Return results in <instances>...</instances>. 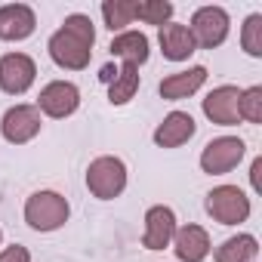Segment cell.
<instances>
[{
	"label": "cell",
	"instance_id": "2",
	"mask_svg": "<svg viewBox=\"0 0 262 262\" xmlns=\"http://www.w3.org/2000/svg\"><path fill=\"white\" fill-rule=\"evenodd\" d=\"M68 198H62L59 191H34L25 201V222L34 231H56L68 222Z\"/></svg>",
	"mask_w": 262,
	"mask_h": 262
},
{
	"label": "cell",
	"instance_id": "15",
	"mask_svg": "<svg viewBox=\"0 0 262 262\" xmlns=\"http://www.w3.org/2000/svg\"><path fill=\"white\" fill-rule=\"evenodd\" d=\"M158 43H161L164 59H170V62H188V59L198 53L188 25H179V22L161 25V28H158Z\"/></svg>",
	"mask_w": 262,
	"mask_h": 262
},
{
	"label": "cell",
	"instance_id": "1",
	"mask_svg": "<svg viewBox=\"0 0 262 262\" xmlns=\"http://www.w3.org/2000/svg\"><path fill=\"white\" fill-rule=\"evenodd\" d=\"M93 47H96V25L83 13H71L47 43L50 59L65 71H83L93 59Z\"/></svg>",
	"mask_w": 262,
	"mask_h": 262
},
{
	"label": "cell",
	"instance_id": "20",
	"mask_svg": "<svg viewBox=\"0 0 262 262\" xmlns=\"http://www.w3.org/2000/svg\"><path fill=\"white\" fill-rule=\"evenodd\" d=\"M102 19L111 34L126 31V25L136 22V0H105L102 4Z\"/></svg>",
	"mask_w": 262,
	"mask_h": 262
},
{
	"label": "cell",
	"instance_id": "26",
	"mask_svg": "<svg viewBox=\"0 0 262 262\" xmlns=\"http://www.w3.org/2000/svg\"><path fill=\"white\" fill-rule=\"evenodd\" d=\"M114 74H117V68H114V65H105V68L99 71V80H102V83H111Z\"/></svg>",
	"mask_w": 262,
	"mask_h": 262
},
{
	"label": "cell",
	"instance_id": "11",
	"mask_svg": "<svg viewBox=\"0 0 262 262\" xmlns=\"http://www.w3.org/2000/svg\"><path fill=\"white\" fill-rule=\"evenodd\" d=\"M176 213L164 204H155L148 207L145 213V231H142V247L145 250H167L173 244V234H176Z\"/></svg>",
	"mask_w": 262,
	"mask_h": 262
},
{
	"label": "cell",
	"instance_id": "22",
	"mask_svg": "<svg viewBox=\"0 0 262 262\" xmlns=\"http://www.w3.org/2000/svg\"><path fill=\"white\" fill-rule=\"evenodd\" d=\"M136 19L161 28L173 19V4H167V0H142V4H136Z\"/></svg>",
	"mask_w": 262,
	"mask_h": 262
},
{
	"label": "cell",
	"instance_id": "4",
	"mask_svg": "<svg viewBox=\"0 0 262 262\" xmlns=\"http://www.w3.org/2000/svg\"><path fill=\"white\" fill-rule=\"evenodd\" d=\"M204 207H207L210 219L219 222V225H241V222L250 219V210H253L250 198H247L244 188H237V185H216V188L207 194Z\"/></svg>",
	"mask_w": 262,
	"mask_h": 262
},
{
	"label": "cell",
	"instance_id": "25",
	"mask_svg": "<svg viewBox=\"0 0 262 262\" xmlns=\"http://www.w3.org/2000/svg\"><path fill=\"white\" fill-rule=\"evenodd\" d=\"M259 173H262V158H256V161H253V167H250V185H253V191H262Z\"/></svg>",
	"mask_w": 262,
	"mask_h": 262
},
{
	"label": "cell",
	"instance_id": "9",
	"mask_svg": "<svg viewBox=\"0 0 262 262\" xmlns=\"http://www.w3.org/2000/svg\"><path fill=\"white\" fill-rule=\"evenodd\" d=\"M77 108H80V90L71 80H50L37 96V111L53 120L71 117Z\"/></svg>",
	"mask_w": 262,
	"mask_h": 262
},
{
	"label": "cell",
	"instance_id": "10",
	"mask_svg": "<svg viewBox=\"0 0 262 262\" xmlns=\"http://www.w3.org/2000/svg\"><path fill=\"white\" fill-rule=\"evenodd\" d=\"M237 99H241V90L231 86V83H222L216 90L207 93V99L201 102L204 114L210 123L216 126H237L241 123V114H237Z\"/></svg>",
	"mask_w": 262,
	"mask_h": 262
},
{
	"label": "cell",
	"instance_id": "6",
	"mask_svg": "<svg viewBox=\"0 0 262 262\" xmlns=\"http://www.w3.org/2000/svg\"><path fill=\"white\" fill-rule=\"evenodd\" d=\"M188 31L194 37V47L216 50V47L225 43V37L231 31V19H228V13L222 7H201V10H194Z\"/></svg>",
	"mask_w": 262,
	"mask_h": 262
},
{
	"label": "cell",
	"instance_id": "5",
	"mask_svg": "<svg viewBox=\"0 0 262 262\" xmlns=\"http://www.w3.org/2000/svg\"><path fill=\"white\" fill-rule=\"evenodd\" d=\"M247 155V142L241 136H216L201 151V170L207 176H225L231 173Z\"/></svg>",
	"mask_w": 262,
	"mask_h": 262
},
{
	"label": "cell",
	"instance_id": "14",
	"mask_svg": "<svg viewBox=\"0 0 262 262\" xmlns=\"http://www.w3.org/2000/svg\"><path fill=\"white\" fill-rule=\"evenodd\" d=\"M170 247H173V253H176L179 262H204V259L210 256V247H213V244H210V234H207L204 225L188 222V225L176 228Z\"/></svg>",
	"mask_w": 262,
	"mask_h": 262
},
{
	"label": "cell",
	"instance_id": "19",
	"mask_svg": "<svg viewBox=\"0 0 262 262\" xmlns=\"http://www.w3.org/2000/svg\"><path fill=\"white\" fill-rule=\"evenodd\" d=\"M139 93V68L136 65H120L114 80L108 83V102L111 105H126Z\"/></svg>",
	"mask_w": 262,
	"mask_h": 262
},
{
	"label": "cell",
	"instance_id": "16",
	"mask_svg": "<svg viewBox=\"0 0 262 262\" xmlns=\"http://www.w3.org/2000/svg\"><path fill=\"white\" fill-rule=\"evenodd\" d=\"M108 50H111V56L120 59L123 65H136V68L145 65L148 56H151V43H148V37H145L142 31H133V28H126V31L114 34Z\"/></svg>",
	"mask_w": 262,
	"mask_h": 262
},
{
	"label": "cell",
	"instance_id": "3",
	"mask_svg": "<svg viewBox=\"0 0 262 262\" xmlns=\"http://www.w3.org/2000/svg\"><path fill=\"white\" fill-rule=\"evenodd\" d=\"M86 188L99 201H114L126 188V164L114 155H102L86 167Z\"/></svg>",
	"mask_w": 262,
	"mask_h": 262
},
{
	"label": "cell",
	"instance_id": "7",
	"mask_svg": "<svg viewBox=\"0 0 262 262\" xmlns=\"http://www.w3.org/2000/svg\"><path fill=\"white\" fill-rule=\"evenodd\" d=\"M43 126V117L37 111V105H13L7 108V114L0 117V136H4L10 145H25L31 142Z\"/></svg>",
	"mask_w": 262,
	"mask_h": 262
},
{
	"label": "cell",
	"instance_id": "27",
	"mask_svg": "<svg viewBox=\"0 0 262 262\" xmlns=\"http://www.w3.org/2000/svg\"><path fill=\"white\" fill-rule=\"evenodd\" d=\"M0 244H4V228H0Z\"/></svg>",
	"mask_w": 262,
	"mask_h": 262
},
{
	"label": "cell",
	"instance_id": "24",
	"mask_svg": "<svg viewBox=\"0 0 262 262\" xmlns=\"http://www.w3.org/2000/svg\"><path fill=\"white\" fill-rule=\"evenodd\" d=\"M0 262H31V250L22 244H13L7 250H0Z\"/></svg>",
	"mask_w": 262,
	"mask_h": 262
},
{
	"label": "cell",
	"instance_id": "12",
	"mask_svg": "<svg viewBox=\"0 0 262 262\" xmlns=\"http://www.w3.org/2000/svg\"><path fill=\"white\" fill-rule=\"evenodd\" d=\"M37 28V16L28 4H7L0 7V40L7 43H19L28 40Z\"/></svg>",
	"mask_w": 262,
	"mask_h": 262
},
{
	"label": "cell",
	"instance_id": "18",
	"mask_svg": "<svg viewBox=\"0 0 262 262\" xmlns=\"http://www.w3.org/2000/svg\"><path fill=\"white\" fill-rule=\"evenodd\" d=\"M256 256H259V241L253 234H231L213 253L216 262H253Z\"/></svg>",
	"mask_w": 262,
	"mask_h": 262
},
{
	"label": "cell",
	"instance_id": "17",
	"mask_svg": "<svg viewBox=\"0 0 262 262\" xmlns=\"http://www.w3.org/2000/svg\"><path fill=\"white\" fill-rule=\"evenodd\" d=\"M204 83H207V68H204V65H191V68H185V71L167 74L158 90H161V96H164L167 102H179V99L194 96Z\"/></svg>",
	"mask_w": 262,
	"mask_h": 262
},
{
	"label": "cell",
	"instance_id": "13",
	"mask_svg": "<svg viewBox=\"0 0 262 262\" xmlns=\"http://www.w3.org/2000/svg\"><path fill=\"white\" fill-rule=\"evenodd\" d=\"M198 133V123L188 111H170L158 126H155V145L158 148H179Z\"/></svg>",
	"mask_w": 262,
	"mask_h": 262
},
{
	"label": "cell",
	"instance_id": "21",
	"mask_svg": "<svg viewBox=\"0 0 262 262\" xmlns=\"http://www.w3.org/2000/svg\"><path fill=\"white\" fill-rule=\"evenodd\" d=\"M241 50L253 59H262V13L247 16V22L241 28Z\"/></svg>",
	"mask_w": 262,
	"mask_h": 262
},
{
	"label": "cell",
	"instance_id": "23",
	"mask_svg": "<svg viewBox=\"0 0 262 262\" xmlns=\"http://www.w3.org/2000/svg\"><path fill=\"white\" fill-rule=\"evenodd\" d=\"M237 114H241V120H247V123H262V86H247V90H241Z\"/></svg>",
	"mask_w": 262,
	"mask_h": 262
},
{
	"label": "cell",
	"instance_id": "8",
	"mask_svg": "<svg viewBox=\"0 0 262 262\" xmlns=\"http://www.w3.org/2000/svg\"><path fill=\"white\" fill-rule=\"evenodd\" d=\"M37 65L28 53H7L0 56V90L7 96H25L34 86Z\"/></svg>",
	"mask_w": 262,
	"mask_h": 262
}]
</instances>
